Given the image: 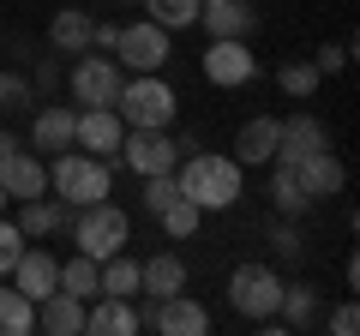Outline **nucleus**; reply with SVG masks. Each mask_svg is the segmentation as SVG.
I'll list each match as a JSON object with an SVG mask.
<instances>
[{"instance_id": "nucleus-1", "label": "nucleus", "mask_w": 360, "mask_h": 336, "mask_svg": "<svg viewBox=\"0 0 360 336\" xmlns=\"http://www.w3.org/2000/svg\"><path fill=\"white\" fill-rule=\"evenodd\" d=\"M174 186L198 210H234L240 205V186H246V168L234 156H217V150H186L174 162Z\"/></svg>"}, {"instance_id": "nucleus-2", "label": "nucleus", "mask_w": 360, "mask_h": 336, "mask_svg": "<svg viewBox=\"0 0 360 336\" xmlns=\"http://www.w3.org/2000/svg\"><path fill=\"white\" fill-rule=\"evenodd\" d=\"M49 193L66 198L72 210L96 205V198L115 193V162H103V156H90V150H54L49 156Z\"/></svg>"}, {"instance_id": "nucleus-3", "label": "nucleus", "mask_w": 360, "mask_h": 336, "mask_svg": "<svg viewBox=\"0 0 360 336\" xmlns=\"http://www.w3.org/2000/svg\"><path fill=\"white\" fill-rule=\"evenodd\" d=\"M127 240H132V222H127V210L115 205V198H96V205H84V210H72V246L84 252V259H115V252H127Z\"/></svg>"}, {"instance_id": "nucleus-4", "label": "nucleus", "mask_w": 360, "mask_h": 336, "mask_svg": "<svg viewBox=\"0 0 360 336\" xmlns=\"http://www.w3.org/2000/svg\"><path fill=\"white\" fill-rule=\"evenodd\" d=\"M115 115L127 120V127H174L180 96H174V84H168L162 72H132L127 84H120V96H115Z\"/></svg>"}, {"instance_id": "nucleus-5", "label": "nucleus", "mask_w": 360, "mask_h": 336, "mask_svg": "<svg viewBox=\"0 0 360 336\" xmlns=\"http://www.w3.org/2000/svg\"><path fill=\"white\" fill-rule=\"evenodd\" d=\"M276 300H283V276H276V264L246 259V264L229 271V306L240 312V318H252V324L276 318Z\"/></svg>"}, {"instance_id": "nucleus-6", "label": "nucleus", "mask_w": 360, "mask_h": 336, "mask_svg": "<svg viewBox=\"0 0 360 336\" xmlns=\"http://www.w3.org/2000/svg\"><path fill=\"white\" fill-rule=\"evenodd\" d=\"M120 84H127V66H120L115 54H90V49L78 54L72 72H66V91H72L78 108H115Z\"/></svg>"}, {"instance_id": "nucleus-7", "label": "nucleus", "mask_w": 360, "mask_h": 336, "mask_svg": "<svg viewBox=\"0 0 360 336\" xmlns=\"http://www.w3.org/2000/svg\"><path fill=\"white\" fill-rule=\"evenodd\" d=\"M120 168H132V174H174L180 162V138H168V127H127V138H120L115 150Z\"/></svg>"}, {"instance_id": "nucleus-8", "label": "nucleus", "mask_w": 360, "mask_h": 336, "mask_svg": "<svg viewBox=\"0 0 360 336\" xmlns=\"http://www.w3.org/2000/svg\"><path fill=\"white\" fill-rule=\"evenodd\" d=\"M168 54H174V42H168V30L150 25V18L120 25V37H115V60L127 66V72H162Z\"/></svg>"}, {"instance_id": "nucleus-9", "label": "nucleus", "mask_w": 360, "mask_h": 336, "mask_svg": "<svg viewBox=\"0 0 360 336\" xmlns=\"http://www.w3.org/2000/svg\"><path fill=\"white\" fill-rule=\"evenodd\" d=\"M205 78H210V84H222V91L252 84V78H258V54L246 49V37H210V49H205Z\"/></svg>"}, {"instance_id": "nucleus-10", "label": "nucleus", "mask_w": 360, "mask_h": 336, "mask_svg": "<svg viewBox=\"0 0 360 336\" xmlns=\"http://www.w3.org/2000/svg\"><path fill=\"white\" fill-rule=\"evenodd\" d=\"M139 324H150V330H162V336H205L210 330V312L180 288V295L150 300V312H139Z\"/></svg>"}, {"instance_id": "nucleus-11", "label": "nucleus", "mask_w": 360, "mask_h": 336, "mask_svg": "<svg viewBox=\"0 0 360 336\" xmlns=\"http://www.w3.org/2000/svg\"><path fill=\"white\" fill-rule=\"evenodd\" d=\"M120 138H127V120H120L115 108H78V132H72L78 150H90V156H103V162H115Z\"/></svg>"}, {"instance_id": "nucleus-12", "label": "nucleus", "mask_w": 360, "mask_h": 336, "mask_svg": "<svg viewBox=\"0 0 360 336\" xmlns=\"http://www.w3.org/2000/svg\"><path fill=\"white\" fill-rule=\"evenodd\" d=\"M324 144H330V132H324L319 115H288V120H276V156L270 162H300V156L324 150Z\"/></svg>"}, {"instance_id": "nucleus-13", "label": "nucleus", "mask_w": 360, "mask_h": 336, "mask_svg": "<svg viewBox=\"0 0 360 336\" xmlns=\"http://www.w3.org/2000/svg\"><path fill=\"white\" fill-rule=\"evenodd\" d=\"M72 132H78V108L72 103H49V108H37V120H30V150L37 156L72 150Z\"/></svg>"}, {"instance_id": "nucleus-14", "label": "nucleus", "mask_w": 360, "mask_h": 336, "mask_svg": "<svg viewBox=\"0 0 360 336\" xmlns=\"http://www.w3.org/2000/svg\"><path fill=\"white\" fill-rule=\"evenodd\" d=\"M0 186H6V198H42L49 193V162H42L37 150H25V144H18L13 156H6V162H0Z\"/></svg>"}, {"instance_id": "nucleus-15", "label": "nucleus", "mask_w": 360, "mask_h": 336, "mask_svg": "<svg viewBox=\"0 0 360 336\" xmlns=\"http://www.w3.org/2000/svg\"><path fill=\"white\" fill-rule=\"evenodd\" d=\"M13 288H18L25 300H49L54 288H60V259H49L42 246H25L18 264H13Z\"/></svg>"}, {"instance_id": "nucleus-16", "label": "nucleus", "mask_w": 360, "mask_h": 336, "mask_svg": "<svg viewBox=\"0 0 360 336\" xmlns=\"http://www.w3.org/2000/svg\"><path fill=\"white\" fill-rule=\"evenodd\" d=\"M288 168H295V181H300V193H307V198H336V193H342V181H348L330 144L312 150V156H300V162H288Z\"/></svg>"}, {"instance_id": "nucleus-17", "label": "nucleus", "mask_w": 360, "mask_h": 336, "mask_svg": "<svg viewBox=\"0 0 360 336\" xmlns=\"http://www.w3.org/2000/svg\"><path fill=\"white\" fill-rule=\"evenodd\" d=\"M18 234H25V240H42V234H60V228H72V205H66V198H18Z\"/></svg>"}, {"instance_id": "nucleus-18", "label": "nucleus", "mask_w": 360, "mask_h": 336, "mask_svg": "<svg viewBox=\"0 0 360 336\" xmlns=\"http://www.w3.org/2000/svg\"><path fill=\"white\" fill-rule=\"evenodd\" d=\"M84 330L90 336H132L139 330V312H132V300H120V295H96L84 306Z\"/></svg>"}, {"instance_id": "nucleus-19", "label": "nucleus", "mask_w": 360, "mask_h": 336, "mask_svg": "<svg viewBox=\"0 0 360 336\" xmlns=\"http://www.w3.org/2000/svg\"><path fill=\"white\" fill-rule=\"evenodd\" d=\"M198 25L210 37H246L258 25V13H252V0H198Z\"/></svg>"}, {"instance_id": "nucleus-20", "label": "nucleus", "mask_w": 360, "mask_h": 336, "mask_svg": "<svg viewBox=\"0 0 360 336\" xmlns=\"http://www.w3.org/2000/svg\"><path fill=\"white\" fill-rule=\"evenodd\" d=\"M37 330H49V336H84V300L66 295V288H54L49 300H37Z\"/></svg>"}, {"instance_id": "nucleus-21", "label": "nucleus", "mask_w": 360, "mask_h": 336, "mask_svg": "<svg viewBox=\"0 0 360 336\" xmlns=\"http://www.w3.org/2000/svg\"><path fill=\"white\" fill-rule=\"evenodd\" d=\"M276 156V115H252L240 132H234V162L240 168H258Z\"/></svg>"}, {"instance_id": "nucleus-22", "label": "nucleus", "mask_w": 360, "mask_h": 336, "mask_svg": "<svg viewBox=\"0 0 360 336\" xmlns=\"http://www.w3.org/2000/svg\"><path fill=\"white\" fill-rule=\"evenodd\" d=\"M186 288V264H180V252H156V259L139 264V295L162 300V295H180Z\"/></svg>"}, {"instance_id": "nucleus-23", "label": "nucleus", "mask_w": 360, "mask_h": 336, "mask_svg": "<svg viewBox=\"0 0 360 336\" xmlns=\"http://www.w3.org/2000/svg\"><path fill=\"white\" fill-rule=\"evenodd\" d=\"M319 312H324V295L312 283H283V300H276V324L283 330H307Z\"/></svg>"}, {"instance_id": "nucleus-24", "label": "nucleus", "mask_w": 360, "mask_h": 336, "mask_svg": "<svg viewBox=\"0 0 360 336\" xmlns=\"http://www.w3.org/2000/svg\"><path fill=\"white\" fill-rule=\"evenodd\" d=\"M90 25H96V18H90L84 6H60V13L49 18V42L60 54H84L90 49Z\"/></svg>"}, {"instance_id": "nucleus-25", "label": "nucleus", "mask_w": 360, "mask_h": 336, "mask_svg": "<svg viewBox=\"0 0 360 336\" xmlns=\"http://www.w3.org/2000/svg\"><path fill=\"white\" fill-rule=\"evenodd\" d=\"M60 288H66V295H78V300L90 306V300L103 295V264L84 259V252H72V259L60 264Z\"/></svg>"}, {"instance_id": "nucleus-26", "label": "nucleus", "mask_w": 360, "mask_h": 336, "mask_svg": "<svg viewBox=\"0 0 360 336\" xmlns=\"http://www.w3.org/2000/svg\"><path fill=\"white\" fill-rule=\"evenodd\" d=\"M37 330V300H25L13 283H0V336H30Z\"/></svg>"}, {"instance_id": "nucleus-27", "label": "nucleus", "mask_w": 360, "mask_h": 336, "mask_svg": "<svg viewBox=\"0 0 360 336\" xmlns=\"http://www.w3.org/2000/svg\"><path fill=\"white\" fill-rule=\"evenodd\" d=\"M270 205H276V217H300V210L312 205V198L300 193V181H295L288 162H276V174H270Z\"/></svg>"}, {"instance_id": "nucleus-28", "label": "nucleus", "mask_w": 360, "mask_h": 336, "mask_svg": "<svg viewBox=\"0 0 360 336\" xmlns=\"http://www.w3.org/2000/svg\"><path fill=\"white\" fill-rule=\"evenodd\" d=\"M139 6H150V25H162L168 37L198 25V0H139Z\"/></svg>"}, {"instance_id": "nucleus-29", "label": "nucleus", "mask_w": 360, "mask_h": 336, "mask_svg": "<svg viewBox=\"0 0 360 336\" xmlns=\"http://www.w3.org/2000/svg\"><path fill=\"white\" fill-rule=\"evenodd\" d=\"M156 222L168 228V240H193V234H198V222H205V210H198L193 198H174V205H162V210H156Z\"/></svg>"}, {"instance_id": "nucleus-30", "label": "nucleus", "mask_w": 360, "mask_h": 336, "mask_svg": "<svg viewBox=\"0 0 360 336\" xmlns=\"http://www.w3.org/2000/svg\"><path fill=\"white\" fill-rule=\"evenodd\" d=\"M276 84H283L295 103H307V96H319V84H324V72L312 60H288V66H276Z\"/></svg>"}, {"instance_id": "nucleus-31", "label": "nucleus", "mask_w": 360, "mask_h": 336, "mask_svg": "<svg viewBox=\"0 0 360 336\" xmlns=\"http://www.w3.org/2000/svg\"><path fill=\"white\" fill-rule=\"evenodd\" d=\"M103 295H120V300H132V295H139V264H132L127 252L103 259Z\"/></svg>"}, {"instance_id": "nucleus-32", "label": "nucleus", "mask_w": 360, "mask_h": 336, "mask_svg": "<svg viewBox=\"0 0 360 336\" xmlns=\"http://www.w3.org/2000/svg\"><path fill=\"white\" fill-rule=\"evenodd\" d=\"M18 108H37L30 78L25 72H0V115H18Z\"/></svg>"}, {"instance_id": "nucleus-33", "label": "nucleus", "mask_w": 360, "mask_h": 336, "mask_svg": "<svg viewBox=\"0 0 360 336\" xmlns=\"http://www.w3.org/2000/svg\"><path fill=\"white\" fill-rule=\"evenodd\" d=\"M180 198V186H174V174H144V210H162V205H174Z\"/></svg>"}, {"instance_id": "nucleus-34", "label": "nucleus", "mask_w": 360, "mask_h": 336, "mask_svg": "<svg viewBox=\"0 0 360 336\" xmlns=\"http://www.w3.org/2000/svg\"><path fill=\"white\" fill-rule=\"evenodd\" d=\"M18 252H25V234H18V222H13V217H0V276H13Z\"/></svg>"}, {"instance_id": "nucleus-35", "label": "nucleus", "mask_w": 360, "mask_h": 336, "mask_svg": "<svg viewBox=\"0 0 360 336\" xmlns=\"http://www.w3.org/2000/svg\"><path fill=\"white\" fill-rule=\"evenodd\" d=\"M270 246H276V259H300V228H295V217H283L276 228H270Z\"/></svg>"}, {"instance_id": "nucleus-36", "label": "nucleus", "mask_w": 360, "mask_h": 336, "mask_svg": "<svg viewBox=\"0 0 360 336\" xmlns=\"http://www.w3.org/2000/svg\"><path fill=\"white\" fill-rule=\"evenodd\" d=\"M324 324H330V336H354V330H360V312H354V300H342V306H336Z\"/></svg>"}, {"instance_id": "nucleus-37", "label": "nucleus", "mask_w": 360, "mask_h": 336, "mask_svg": "<svg viewBox=\"0 0 360 336\" xmlns=\"http://www.w3.org/2000/svg\"><path fill=\"white\" fill-rule=\"evenodd\" d=\"M312 66H319V72H342V66H348V49H342V42H324V49L312 54Z\"/></svg>"}, {"instance_id": "nucleus-38", "label": "nucleus", "mask_w": 360, "mask_h": 336, "mask_svg": "<svg viewBox=\"0 0 360 336\" xmlns=\"http://www.w3.org/2000/svg\"><path fill=\"white\" fill-rule=\"evenodd\" d=\"M54 84H60V66H54V60H37V91H54Z\"/></svg>"}, {"instance_id": "nucleus-39", "label": "nucleus", "mask_w": 360, "mask_h": 336, "mask_svg": "<svg viewBox=\"0 0 360 336\" xmlns=\"http://www.w3.org/2000/svg\"><path fill=\"white\" fill-rule=\"evenodd\" d=\"M18 144H25V138H18V132H6V127H0V162H6V156H13Z\"/></svg>"}, {"instance_id": "nucleus-40", "label": "nucleus", "mask_w": 360, "mask_h": 336, "mask_svg": "<svg viewBox=\"0 0 360 336\" xmlns=\"http://www.w3.org/2000/svg\"><path fill=\"white\" fill-rule=\"evenodd\" d=\"M6 205H13V198H6V186H0V217H6Z\"/></svg>"}]
</instances>
